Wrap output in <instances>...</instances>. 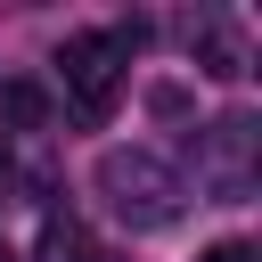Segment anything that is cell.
Instances as JSON below:
<instances>
[{
	"instance_id": "1",
	"label": "cell",
	"mask_w": 262,
	"mask_h": 262,
	"mask_svg": "<svg viewBox=\"0 0 262 262\" xmlns=\"http://www.w3.org/2000/svg\"><path fill=\"white\" fill-rule=\"evenodd\" d=\"M98 188L115 196V213L123 221H139V229H164L172 213H180V180H172V164L164 156H147V147H115L106 164H98Z\"/></svg>"
},
{
	"instance_id": "2",
	"label": "cell",
	"mask_w": 262,
	"mask_h": 262,
	"mask_svg": "<svg viewBox=\"0 0 262 262\" xmlns=\"http://www.w3.org/2000/svg\"><path fill=\"white\" fill-rule=\"evenodd\" d=\"M57 66H66V98H74V123H82V131H98V123L115 115V98H123V57L106 49V33H74Z\"/></svg>"
},
{
	"instance_id": "3",
	"label": "cell",
	"mask_w": 262,
	"mask_h": 262,
	"mask_svg": "<svg viewBox=\"0 0 262 262\" xmlns=\"http://www.w3.org/2000/svg\"><path fill=\"white\" fill-rule=\"evenodd\" d=\"M0 115H8L16 131H41V123H49V90H41V82H0Z\"/></svg>"
},
{
	"instance_id": "4",
	"label": "cell",
	"mask_w": 262,
	"mask_h": 262,
	"mask_svg": "<svg viewBox=\"0 0 262 262\" xmlns=\"http://www.w3.org/2000/svg\"><path fill=\"white\" fill-rule=\"evenodd\" d=\"M33 262H90V237H82L74 221H49V229H41V254H33Z\"/></svg>"
},
{
	"instance_id": "5",
	"label": "cell",
	"mask_w": 262,
	"mask_h": 262,
	"mask_svg": "<svg viewBox=\"0 0 262 262\" xmlns=\"http://www.w3.org/2000/svg\"><path fill=\"white\" fill-rule=\"evenodd\" d=\"M196 57H205V74H213V82H237V74H246V66H237V41H229V33H213V25H205V41H196Z\"/></svg>"
},
{
	"instance_id": "6",
	"label": "cell",
	"mask_w": 262,
	"mask_h": 262,
	"mask_svg": "<svg viewBox=\"0 0 262 262\" xmlns=\"http://www.w3.org/2000/svg\"><path fill=\"white\" fill-rule=\"evenodd\" d=\"M205 262H254V246H246V237H221V246H213Z\"/></svg>"
}]
</instances>
